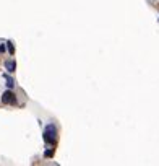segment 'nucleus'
<instances>
[{
  "instance_id": "f03ea898",
  "label": "nucleus",
  "mask_w": 159,
  "mask_h": 166,
  "mask_svg": "<svg viewBox=\"0 0 159 166\" xmlns=\"http://www.w3.org/2000/svg\"><path fill=\"white\" fill-rule=\"evenodd\" d=\"M2 103L3 104H15L16 103V98H15V93L11 90H7L5 93L2 95Z\"/></svg>"
},
{
  "instance_id": "0eeeda50",
  "label": "nucleus",
  "mask_w": 159,
  "mask_h": 166,
  "mask_svg": "<svg viewBox=\"0 0 159 166\" xmlns=\"http://www.w3.org/2000/svg\"><path fill=\"white\" fill-rule=\"evenodd\" d=\"M3 51H5V46H3V44H0V54H3Z\"/></svg>"
},
{
  "instance_id": "423d86ee",
  "label": "nucleus",
  "mask_w": 159,
  "mask_h": 166,
  "mask_svg": "<svg viewBox=\"0 0 159 166\" xmlns=\"http://www.w3.org/2000/svg\"><path fill=\"white\" fill-rule=\"evenodd\" d=\"M5 77H7V75H5ZM7 80H8L7 87H8V88H13V85H15V83H13V80H11V78H8V77H7Z\"/></svg>"
},
{
  "instance_id": "20e7f679",
  "label": "nucleus",
  "mask_w": 159,
  "mask_h": 166,
  "mask_svg": "<svg viewBox=\"0 0 159 166\" xmlns=\"http://www.w3.org/2000/svg\"><path fill=\"white\" fill-rule=\"evenodd\" d=\"M44 155H46V158H50V156H54V150H52V148L46 150V153H44Z\"/></svg>"
},
{
  "instance_id": "7ed1b4c3",
  "label": "nucleus",
  "mask_w": 159,
  "mask_h": 166,
  "mask_svg": "<svg viewBox=\"0 0 159 166\" xmlns=\"http://www.w3.org/2000/svg\"><path fill=\"white\" fill-rule=\"evenodd\" d=\"M5 67H7V70H8V72H15V69H16V64L13 62V60H8V62L5 64Z\"/></svg>"
},
{
  "instance_id": "39448f33",
  "label": "nucleus",
  "mask_w": 159,
  "mask_h": 166,
  "mask_svg": "<svg viewBox=\"0 0 159 166\" xmlns=\"http://www.w3.org/2000/svg\"><path fill=\"white\" fill-rule=\"evenodd\" d=\"M8 52L13 55L15 54V47H13V44H11V42H8Z\"/></svg>"
},
{
  "instance_id": "f257e3e1",
  "label": "nucleus",
  "mask_w": 159,
  "mask_h": 166,
  "mask_svg": "<svg viewBox=\"0 0 159 166\" xmlns=\"http://www.w3.org/2000/svg\"><path fill=\"white\" fill-rule=\"evenodd\" d=\"M55 138H57V130H55V127H54L52 124L47 125L46 130H44V140H46L49 145H54V143H55Z\"/></svg>"
}]
</instances>
